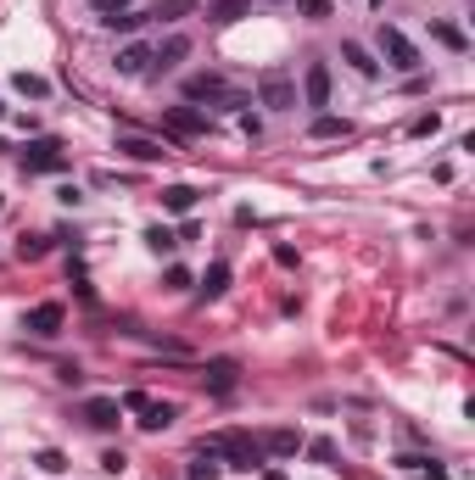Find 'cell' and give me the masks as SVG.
I'll return each instance as SVG.
<instances>
[{
	"instance_id": "6da1fadb",
	"label": "cell",
	"mask_w": 475,
	"mask_h": 480,
	"mask_svg": "<svg viewBox=\"0 0 475 480\" xmlns=\"http://www.w3.org/2000/svg\"><path fill=\"white\" fill-rule=\"evenodd\" d=\"M201 458H224L230 469H263V442L258 435H246V430H213V435H201Z\"/></svg>"
},
{
	"instance_id": "7a4b0ae2",
	"label": "cell",
	"mask_w": 475,
	"mask_h": 480,
	"mask_svg": "<svg viewBox=\"0 0 475 480\" xmlns=\"http://www.w3.org/2000/svg\"><path fill=\"white\" fill-rule=\"evenodd\" d=\"M258 101L268 112H291L297 107V78L285 73V68H263L258 73Z\"/></svg>"
},
{
	"instance_id": "3957f363",
	"label": "cell",
	"mask_w": 475,
	"mask_h": 480,
	"mask_svg": "<svg viewBox=\"0 0 475 480\" xmlns=\"http://www.w3.org/2000/svg\"><path fill=\"white\" fill-rule=\"evenodd\" d=\"M123 408H129V413H140V430H168L174 419H179V408L174 403H157V396H146V391H129V396H123Z\"/></svg>"
},
{
	"instance_id": "277c9868",
	"label": "cell",
	"mask_w": 475,
	"mask_h": 480,
	"mask_svg": "<svg viewBox=\"0 0 475 480\" xmlns=\"http://www.w3.org/2000/svg\"><path fill=\"white\" fill-rule=\"evenodd\" d=\"M381 56H386V68H397V73H420V45L403 28L381 23Z\"/></svg>"
},
{
	"instance_id": "5b68a950",
	"label": "cell",
	"mask_w": 475,
	"mask_h": 480,
	"mask_svg": "<svg viewBox=\"0 0 475 480\" xmlns=\"http://www.w3.org/2000/svg\"><path fill=\"white\" fill-rule=\"evenodd\" d=\"M184 101H191V107H196V101H218V107H241V95H235L230 85H224L218 73H196L191 85H184Z\"/></svg>"
},
{
	"instance_id": "8992f818",
	"label": "cell",
	"mask_w": 475,
	"mask_h": 480,
	"mask_svg": "<svg viewBox=\"0 0 475 480\" xmlns=\"http://www.w3.org/2000/svg\"><path fill=\"white\" fill-rule=\"evenodd\" d=\"M112 68H118L123 78H152V45H146V39H129V45H118Z\"/></svg>"
},
{
	"instance_id": "52a82bcc",
	"label": "cell",
	"mask_w": 475,
	"mask_h": 480,
	"mask_svg": "<svg viewBox=\"0 0 475 480\" xmlns=\"http://www.w3.org/2000/svg\"><path fill=\"white\" fill-rule=\"evenodd\" d=\"M61 168H68V157H61L56 140H34L23 151V174H61Z\"/></svg>"
},
{
	"instance_id": "ba28073f",
	"label": "cell",
	"mask_w": 475,
	"mask_h": 480,
	"mask_svg": "<svg viewBox=\"0 0 475 480\" xmlns=\"http://www.w3.org/2000/svg\"><path fill=\"white\" fill-rule=\"evenodd\" d=\"M78 419H85L90 430H118V419H123V403H118V396H90V403L78 408Z\"/></svg>"
},
{
	"instance_id": "9c48e42d",
	"label": "cell",
	"mask_w": 475,
	"mask_h": 480,
	"mask_svg": "<svg viewBox=\"0 0 475 480\" xmlns=\"http://www.w3.org/2000/svg\"><path fill=\"white\" fill-rule=\"evenodd\" d=\"M201 386H208L213 396H230V391L241 386V363H235V358H213L208 369H201Z\"/></svg>"
},
{
	"instance_id": "30bf717a",
	"label": "cell",
	"mask_w": 475,
	"mask_h": 480,
	"mask_svg": "<svg viewBox=\"0 0 475 480\" xmlns=\"http://www.w3.org/2000/svg\"><path fill=\"white\" fill-rule=\"evenodd\" d=\"M184 56H191V39H184V34L157 39V45H152V73H174Z\"/></svg>"
},
{
	"instance_id": "8fae6325",
	"label": "cell",
	"mask_w": 475,
	"mask_h": 480,
	"mask_svg": "<svg viewBox=\"0 0 475 480\" xmlns=\"http://www.w3.org/2000/svg\"><path fill=\"white\" fill-rule=\"evenodd\" d=\"M162 129L179 134V140H196L201 129H208V118H201L196 107H168V112H162Z\"/></svg>"
},
{
	"instance_id": "7c38bea8",
	"label": "cell",
	"mask_w": 475,
	"mask_h": 480,
	"mask_svg": "<svg viewBox=\"0 0 475 480\" xmlns=\"http://www.w3.org/2000/svg\"><path fill=\"white\" fill-rule=\"evenodd\" d=\"M302 101H307V107H330V68H324V61H307V73H302Z\"/></svg>"
},
{
	"instance_id": "4fadbf2b",
	"label": "cell",
	"mask_w": 475,
	"mask_h": 480,
	"mask_svg": "<svg viewBox=\"0 0 475 480\" xmlns=\"http://www.w3.org/2000/svg\"><path fill=\"white\" fill-rule=\"evenodd\" d=\"M118 151L135 157V162H162V157H168V145H162V140H140V134H118Z\"/></svg>"
},
{
	"instance_id": "5bb4252c",
	"label": "cell",
	"mask_w": 475,
	"mask_h": 480,
	"mask_svg": "<svg viewBox=\"0 0 475 480\" xmlns=\"http://www.w3.org/2000/svg\"><path fill=\"white\" fill-rule=\"evenodd\" d=\"M61 324H68L61 302H39V307H29V329H34V336H56Z\"/></svg>"
},
{
	"instance_id": "9a60e30c",
	"label": "cell",
	"mask_w": 475,
	"mask_h": 480,
	"mask_svg": "<svg viewBox=\"0 0 475 480\" xmlns=\"http://www.w3.org/2000/svg\"><path fill=\"white\" fill-rule=\"evenodd\" d=\"M341 61H353V73H364V78H381V61H375V51H369V45H358V39H341Z\"/></svg>"
},
{
	"instance_id": "2e32d148",
	"label": "cell",
	"mask_w": 475,
	"mask_h": 480,
	"mask_svg": "<svg viewBox=\"0 0 475 480\" xmlns=\"http://www.w3.org/2000/svg\"><path fill=\"white\" fill-rule=\"evenodd\" d=\"M224 290H230V263H208V274H201V302H218Z\"/></svg>"
},
{
	"instance_id": "e0dca14e",
	"label": "cell",
	"mask_w": 475,
	"mask_h": 480,
	"mask_svg": "<svg viewBox=\"0 0 475 480\" xmlns=\"http://www.w3.org/2000/svg\"><path fill=\"white\" fill-rule=\"evenodd\" d=\"M196 184H168V191H162V213H191L196 207Z\"/></svg>"
},
{
	"instance_id": "ac0fdd59",
	"label": "cell",
	"mask_w": 475,
	"mask_h": 480,
	"mask_svg": "<svg viewBox=\"0 0 475 480\" xmlns=\"http://www.w3.org/2000/svg\"><path fill=\"white\" fill-rule=\"evenodd\" d=\"M263 452L291 458V452H302V435H297V430H268V435H263Z\"/></svg>"
},
{
	"instance_id": "d6986e66",
	"label": "cell",
	"mask_w": 475,
	"mask_h": 480,
	"mask_svg": "<svg viewBox=\"0 0 475 480\" xmlns=\"http://www.w3.org/2000/svg\"><path fill=\"white\" fill-rule=\"evenodd\" d=\"M307 134H314V140H341V134H353V123H347V118H330V112H319Z\"/></svg>"
},
{
	"instance_id": "ffe728a7",
	"label": "cell",
	"mask_w": 475,
	"mask_h": 480,
	"mask_svg": "<svg viewBox=\"0 0 475 480\" xmlns=\"http://www.w3.org/2000/svg\"><path fill=\"white\" fill-rule=\"evenodd\" d=\"M184 12H196V0H157L146 17H157V23H179Z\"/></svg>"
},
{
	"instance_id": "44dd1931",
	"label": "cell",
	"mask_w": 475,
	"mask_h": 480,
	"mask_svg": "<svg viewBox=\"0 0 475 480\" xmlns=\"http://www.w3.org/2000/svg\"><path fill=\"white\" fill-rule=\"evenodd\" d=\"M146 246H152L157 257H168L174 246H179V235H174V229H162V224H157V229H146Z\"/></svg>"
},
{
	"instance_id": "7402d4cb",
	"label": "cell",
	"mask_w": 475,
	"mask_h": 480,
	"mask_svg": "<svg viewBox=\"0 0 475 480\" xmlns=\"http://www.w3.org/2000/svg\"><path fill=\"white\" fill-rule=\"evenodd\" d=\"M45 252H51V240H45V235H23V240H17V257H23V263H39Z\"/></svg>"
},
{
	"instance_id": "603a6c76",
	"label": "cell",
	"mask_w": 475,
	"mask_h": 480,
	"mask_svg": "<svg viewBox=\"0 0 475 480\" xmlns=\"http://www.w3.org/2000/svg\"><path fill=\"white\" fill-rule=\"evenodd\" d=\"M12 90H17V95H34V101H39V95H45L51 85H45V78H34V73H17V78H12Z\"/></svg>"
},
{
	"instance_id": "cb8c5ba5",
	"label": "cell",
	"mask_w": 475,
	"mask_h": 480,
	"mask_svg": "<svg viewBox=\"0 0 475 480\" xmlns=\"http://www.w3.org/2000/svg\"><path fill=\"white\" fill-rule=\"evenodd\" d=\"M140 23H146V12H118V17H107V28H118V34H135Z\"/></svg>"
},
{
	"instance_id": "d4e9b609",
	"label": "cell",
	"mask_w": 475,
	"mask_h": 480,
	"mask_svg": "<svg viewBox=\"0 0 475 480\" xmlns=\"http://www.w3.org/2000/svg\"><path fill=\"white\" fill-rule=\"evenodd\" d=\"M241 12H246V0H218V6H213L208 17H213V23H235Z\"/></svg>"
},
{
	"instance_id": "484cf974",
	"label": "cell",
	"mask_w": 475,
	"mask_h": 480,
	"mask_svg": "<svg viewBox=\"0 0 475 480\" xmlns=\"http://www.w3.org/2000/svg\"><path fill=\"white\" fill-rule=\"evenodd\" d=\"M34 464H39V469H45V475H61V469H68V458H61L56 447H45V452H39V458H34Z\"/></svg>"
},
{
	"instance_id": "4316f807",
	"label": "cell",
	"mask_w": 475,
	"mask_h": 480,
	"mask_svg": "<svg viewBox=\"0 0 475 480\" xmlns=\"http://www.w3.org/2000/svg\"><path fill=\"white\" fill-rule=\"evenodd\" d=\"M297 12L307 17V23H319V17H330V0H297Z\"/></svg>"
},
{
	"instance_id": "83f0119b",
	"label": "cell",
	"mask_w": 475,
	"mask_h": 480,
	"mask_svg": "<svg viewBox=\"0 0 475 480\" xmlns=\"http://www.w3.org/2000/svg\"><path fill=\"white\" fill-rule=\"evenodd\" d=\"M90 12H101V23H107V17H118V12H129V0H90Z\"/></svg>"
},
{
	"instance_id": "f1b7e54d",
	"label": "cell",
	"mask_w": 475,
	"mask_h": 480,
	"mask_svg": "<svg viewBox=\"0 0 475 480\" xmlns=\"http://www.w3.org/2000/svg\"><path fill=\"white\" fill-rule=\"evenodd\" d=\"M437 39H442V45H447V51H464V34H459V28H453V23H437Z\"/></svg>"
},
{
	"instance_id": "f546056e",
	"label": "cell",
	"mask_w": 475,
	"mask_h": 480,
	"mask_svg": "<svg viewBox=\"0 0 475 480\" xmlns=\"http://www.w3.org/2000/svg\"><path fill=\"white\" fill-rule=\"evenodd\" d=\"M442 129V118L437 112H425V118H414V134H437Z\"/></svg>"
},
{
	"instance_id": "4dcf8cb0",
	"label": "cell",
	"mask_w": 475,
	"mask_h": 480,
	"mask_svg": "<svg viewBox=\"0 0 475 480\" xmlns=\"http://www.w3.org/2000/svg\"><path fill=\"white\" fill-rule=\"evenodd\" d=\"M123 464H129L123 452H107V458H101V469H107V475H123Z\"/></svg>"
},
{
	"instance_id": "1f68e13d",
	"label": "cell",
	"mask_w": 475,
	"mask_h": 480,
	"mask_svg": "<svg viewBox=\"0 0 475 480\" xmlns=\"http://www.w3.org/2000/svg\"><path fill=\"white\" fill-rule=\"evenodd\" d=\"M184 285H191V274H184V268L174 263V268H168V290H184Z\"/></svg>"
},
{
	"instance_id": "d6a6232c",
	"label": "cell",
	"mask_w": 475,
	"mask_h": 480,
	"mask_svg": "<svg viewBox=\"0 0 475 480\" xmlns=\"http://www.w3.org/2000/svg\"><path fill=\"white\" fill-rule=\"evenodd\" d=\"M191 480H213V464H208V458H196V464H191Z\"/></svg>"
},
{
	"instance_id": "836d02e7",
	"label": "cell",
	"mask_w": 475,
	"mask_h": 480,
	"mask_svg": "<svg viewBox=\"0 0 475 480\" xmlns=\"http://www.w3.org/2000/svg\"><path fill=\"white\" fill-rule=\"evenodd\" d=\"M263 480H285V475H280V469H263Z\"/></svg>"
},
{
	"instance_id": "e575fe53",
	"label": "cell",
	"mask_w": 475,
	"mask_h": 480,
	"mask_svg": "<svg viewBox=\"0 0 475 480\" xmlns=\"http://www.w3.org/2000/svg\"><path fill=\"white\" fill-rule=\"evenodd\" d=\"M0 207H6V196H0Z\"/></svg>"
},
{
	"instance_id": "d590c367",
	"label": "cell",
	"mask_w": 475,
	"mask_h": 480,
	"mask_svg": "<svg viewBox=\"0 0 475 480\" xmlns=\"http://www.w3.org/2000/svg\"><path fill=\"white\" fill-rule=\"evenodd\" d=\"M375 6H381V0H375Z\"/></svg>"
}]
</instances>
